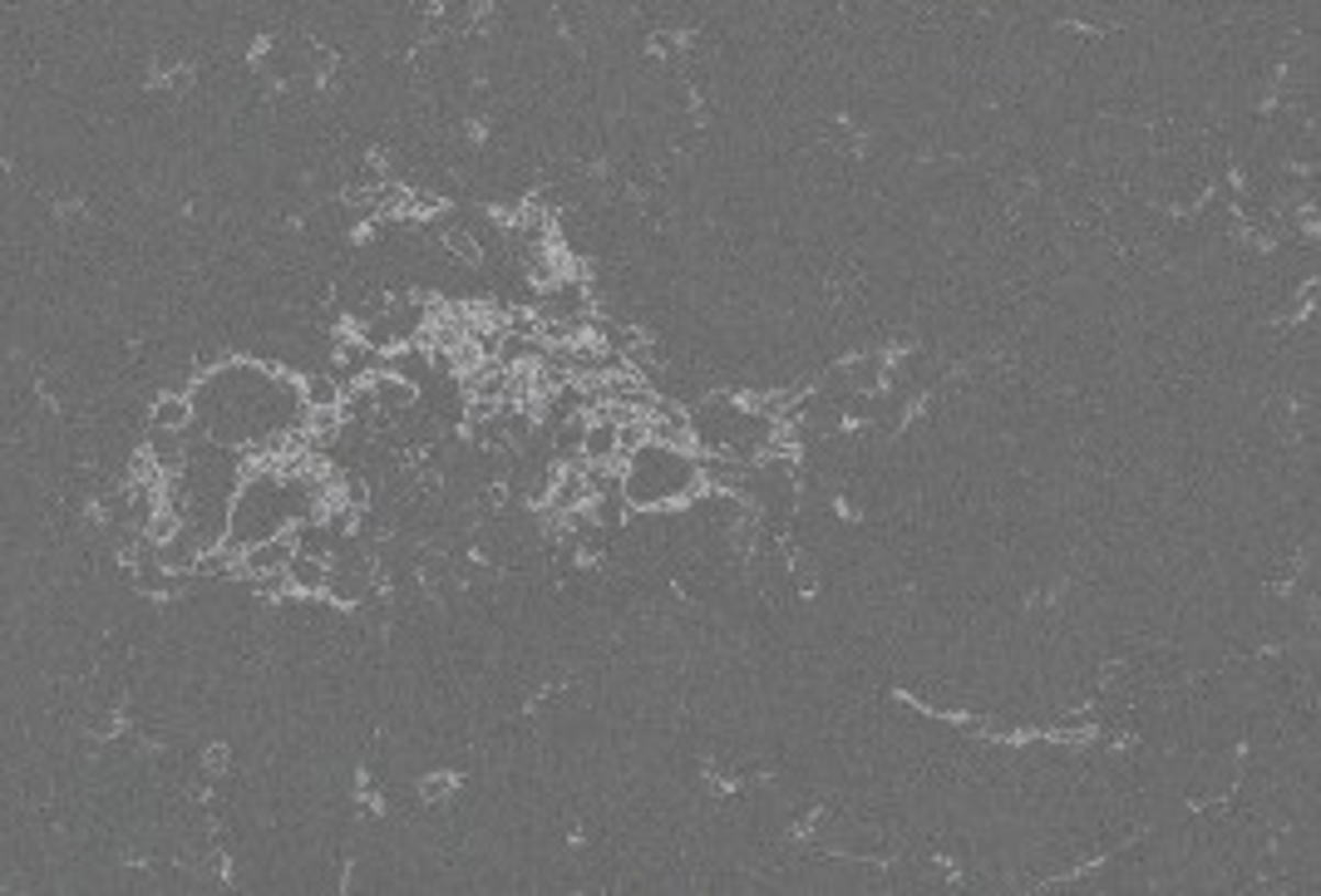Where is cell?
<instances>
[{"mask_svg": "<svg viewBox=\"0 0 1321 896\" xmlns=\"http://www.w3.org/2000/svg\"><path fill=\"white\" fill-rule=\"evenodd\" d=\"M291 557H297V533L287 527V533H277V537H267V542H257V547H247V552H242L237 582H247V576H262V572H287Z\"/></svg>", "mask_w": 1321, "mask_h": 896, "instance_id": "cell-1", "label": "cell"}, {"mask_svg": "<svg viewBox=\"0 0 1321 896\" xmlns=\"http://www.w3.org/2000/svg\"><path fill=\"white\" fill-rule=\"evenodd\" d=\"M444 247H449V257H454V261H464V267H479V261H484L479 232H474V227H464L459 217H449V222H444Z\"/></svg>", "mask_w": 1321, "mask_h": 896, "instance_id": "cell-6", "label": "cell"}, {"mask_svg": "<svg viewBox=\"0 0 1321 896\" xmlns=\"http://www.w3.org/2000/svg\"><path fill=\"white\" fill-rule=\"evenodd\" d=\"M301 404H307V410H341L345 384L335 380L331 370H311L307 380H301Z\"/></svg>", "mask_w": 1321, "mask_h": 896, "instance_id": "cell-5", "label": "cell"}, {"mask_svg": "<svg viewBox=\"0 0 1321 896\" xmlns=\"http://www.w3.org/2000/svg\"><path fill=\"white\" fill-rule=\"evenodd\" d=\"M370 390H375V410L385 414V419H404V414H414V404H420V384L400 380V374L390 370H375L370 374Z\"/></svg>", "mask_w": 1321, "mask_h": 896, "instance_id": "cell-2", "label": "cell"}, {"mask_svg": "<svg viewBox=\"0 0 1321 896\" xmlns=\"http://www.w3.org/2000/svg\"><path fill=\"white\" fill-rule=\"evenodd\" d=\"M227 763H232V749L227 744H208V753H202V769H208V773H227Z\"/></svg>", "mask_w": 1321, "mask_h": 896, "instance_id": "cell-8", "label": "cell"}, {"mask_svg": "<svg viewBox=\"0 0 1321 896\" xmlns=\"http://www.w3.org/2000/svg\"><path fill=\"white\" fill-rule=\"evenodd\" d=\"M414 793H420V803H444V798H454V793H459V779H454V773H444V769H434V773H424Z\"/></svg>", "mask_w": 1321, "mask_h": 896, "instance_id": "cell-7", "label": "cell"}, {"mask_svg": "<svg viewBox=\"0 0 1321 896\" xmlns=\"http://www.w3.org/2000/svg\"><path fill=\"white\" fill-rule=\"evenodd\" d=\"M192 424H198V404H192V394H158L154 410H148V429L158 434H188Z\"/></svg>", "mask_w": 1321, "mask_h": 896, "instance_id": "cell-3", "label": "cell"}, {"mask_svg": "<svg viewBox=\"0 0 1321 896\" xmlns=\"http://www.w3.org/2000/svg\"><path fill=\"white\" fill-rule=\"evenodd\" d=\"M291 586H297V596L307 601H326V582H331V562L326 557H291Z\"/></svg>", "mask_w": 1321, "mask_h": 896, "instance_id": "cell-4", "label": "cell"}]
</instances>
